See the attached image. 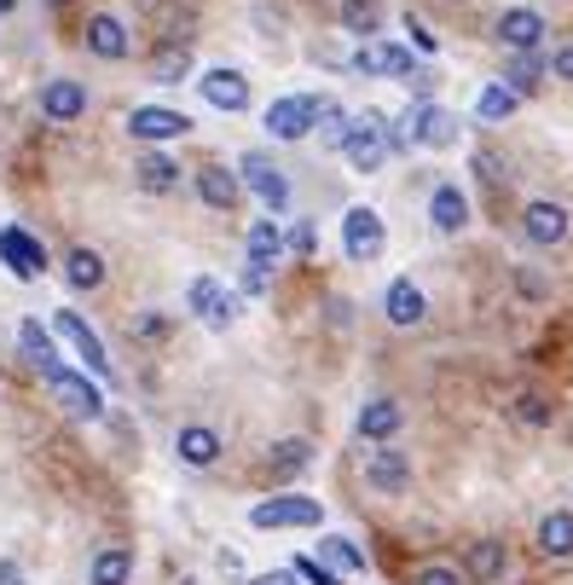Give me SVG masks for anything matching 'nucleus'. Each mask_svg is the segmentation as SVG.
<instances>
[{
	"instance_id": "obj_1",
	"label": "nucleus",
	"mask_w": 573,
	"mask_h": 585,
	"mask_svg": "<svg viewBox=\"0 0 573 585\" xmlns=\"http://www.w3.org/2000/svg\"><path fill=\"white\" fill-rule=\"evenodd\" d=\"M325 522V504L319 499H301V493H284V499H260L249 511V527L273 533V527H319Z\"/></svg>"
},
{
	"instance_id": "obj_2",
	"label": "nucleus",
	"mask_w": 573,
	"mask_h": 585,
	"mask_svg": "<svg viewBox=\"0 0 573 585\" xmlns=\"http://www.w3.org/2000/svg\"><path fill=\"white\" fill-rule=\"evenodd\" d=\"M319 129V93H284L267 105V134L273 140H307Z\"/></svg>"
},
{
	"instance_id": "obj_3",
	"label": "nucleus",
	"mask_w": 573,
	"mask_h": 585,
	"mask_svg": "<svg viewBox=\"0 0 573 585\" xmlns=\"http://www.w3.org/2000/svg\"><path fill=\"white\" fill-rule=\"evenodd\" d=\"M52 330L75 348V360H88V371L93 377H111V353H104V342H99V330L82 319V314H70V308H59L52 314Z\"/></svg>"
},
{
	"instance_id": "obj_4",
	"label": "nucleus",
	"mask_w": 573,
	"mask_h": 585,
	"mask_svg": "<svg viewBox=\"0 0 573 585\" xmlns=\"http://www.w3.org/2000/svg\"><path fill=\"white\" fill-rule=\"evenodd\" d=\"M342 157H348L359 174L382 168V157H388V122H382V116H354V129H348Z\"/></svg>"
},
{
	"instance_id": "obj_5",
	"label": "nucleus",
	"mask_w": 573,
	"mask_h": 585,
	"mask_svg": "<svg viewBox=\"0 0 573 585\" xmlns=\"http://www.w3.org/2000/svg\"><path fill=\"white\" fill-rule=\"evenodd\" d=\"M186 301H192V314H197V319H203L208 330H226L232 319L244 314V301H238V296H226V290L215 285V278H208V273H203V278H192Z\"/></svg>"
},
{
	"instance_id": "obj_6",
	"label": "nucleus",
	"mask_w": 573,
	"mask_h": 585,
	"mask_svg": "<svg viewBox=\"0 0 573 585\" xmlns=\"http://www.w3.org/2000/svg\"><path fill=\"white\" fill-rule=\"evenodd\" d=\"M238 174H244V186H249L260 203H267L273 215H284V209H290V181H284V168H278V163H267L260 151H249Z\"/></svg>"
},
{
	"instance_id": "obj_7",
	"label": "nucleus",
	"mask_w": 573,
	"mask_h": 585,
	"mask_svg": "<svg viewBox=\"0 0 573 585\" xmlns=\"http://www.w3.org/2000/svg\"><path fill=\"white\" fill-rule=\"evenodd\" d=\"M47 383H52V394H59V406H64V412H70V418H88V423H93V418L104 412V394H99V389L88 383V377H82V371H70V366H59V371H52V377H47Z\"/></svg>"
},
{
	"instance_id": "obj_8",
	"label": "nucleus",
	"mask_w": 573,
	"mask_h": 585,
	"mask_svg": "<svg viewBox=\"0 0 573 585\" xmlns=\"http://www.w3.org/2000/svg\"><path fill=\"white\" fill-rule=\"evenodd\" d=\"M127 134L156 145V140H180V134H192V116L186 111H168V105H140V111H127Z\"/></svg>"
},
{
	"instance_id": "obj_9",
	"label": "nucleus",
	"mask_w": 573,
	"mask_h": 585,
	"mask_svg": "<svg viewBox=\"0 0 573 585\" xmlns=\"http://www.w3.org/2000/svg\"><path fill=\"white\" fill-rule=\"evenodd\" d=\"M342 249H348V261H377V249H382V220H377V209L354 203V209L342 215Z\"/></svg>"
},
{
	"instance_id": "obj_10",
	"label": "nucleus",
	"mask_w": 573,
	"mask_h": 585,
	"mask_svg": "<svg viewBox=\"0 0 573 585\" xmlns=\"http://www.w3.org/2000/svg\"><path fill=\"white\" fill-rule=\"evenodd\" d=\"M0 261H7L18 278H41L47 273V249L35 233H23V226H0Z\"/></svg>"
},
{
	"instance_id": "obj_11",
	"label": "nucleus",
	"mask_w": 573,
	"mask_h": 585,
	"mask_svg": "<svg viewBox=\"0 0 573 585\" xmlns=\"http://www.w3.org/2000/svg\"><path fill=\"white\" fill-rule=\"evenodd\" d=\"M458 140V122H452V111L447 105H417L411 111V145H423V151H447Z\"/></svg>"
},
{
	"instance_id": "obj_12",
	"label": "nucleus",
	"mask_w": 573,
	"mask_h": 585,
	"mask_svg": "<svg viewBox=\"0 0 573 585\" xmlns=\"http://www.w3.org/2000/svg\"><path fill=\"white\" fill-rule=\"evenodd\" d=\"M521 233L551 249V244L567 238V209H562V203H551V197H533L528 209H521Z\"/></svg>"
},
{
	"instance_id": "obj_13",
	"label": "nucleus",
	"mask_w": 573,
	"mask_h": 585,
	"mask_svg": "<svg viewBox=\"0 0 573 585\" xmlns=\"http://www.w3.org/2000/svg\"><path fill=\"white\" fill-rule=\"evenodd\" d=\"M354 70H365V75H411L417 70V59L406 53V47L400 41H365L359 47V53H354Z\"/></svg>"
},
{
	"instance_id": "obj_14",
	"label": "nucleus",
	"mask_w": 573,
	"mask_h": 585,
	"mask_svg": "<svg viewBox=\"0 0 573 585\" xmlns=\"http://www.w3.org/2000/svg\"><path fill=\"white\" fill-rule=\"evenodd\" d=\"M365 488H377V493H406V488H411V464H406V452H395V447L365 452Z\"/></svg>"
},
{
	"instance_id": "obj_15",
	"label": "nucleus",
	"mask_w": 573,
	"mask_h": 585,
	"mask_svg": "<svg viewBox=\"0 0 573 585\" xmlns=\"http://www.w3.org/2000/svg\"><path fill=\"white\" fill-rule=\"evenodd\" d=\"M88 111V88L70 82V75H52V82L41 88V116L47 122H75Z\"/></svg>"
},
{
	"instance_id": "obj_16",
	"label": "nucleus",
	"mask_w": 573,
	"mask_h": 585,
	"mask_svg": "<svg viewBox=\"0 0 573 585\" xmlns=\"http://www.w3.org/2000/svg\"><path fill=\"white\" fill-rule=\"evenodd\" d=\"M492 35H499L510 53H533V47L544 41V18H539L533 7H510V12L499 18V30H492Z\"/></svg>"
},
{
	"instance_id": "obj_17",
	"label": "nucleus",
	"mask_w": 573,
	"mask_h": 585,
	"mask_svg": "<svg viewBox=\"0 0 573 585\" xmlns=\"http://www.w3.org/2000/svg\"><path fill=\"white\" fill-rule=\"evenodd\" d=\"M203 99H208V105H215V111H244L249 105V82H244V75L238 70H203Z\"/></svg>"
},
{
	"instance_id": "obj_18",
	"label": "nucleus",
	"mask_w": 573,
	"mask_h": 585,
	"mask_svg": "<svg viewBox=\"0 0 573 585\" xmlns=\"http://www.w3.org/2000/svg\"><path fill=\"white\" fill-rule=\"evenodd\" d=\"M197 197L208 203V209H238V197H244V181L232 168H221V163H208V168H197Z\"/></svg>"
},
{
	"instance_id": "obj_19",
	"label": "nucleus",
	"mask_w": 573,
	"mask_h": 585,
	"mask_svg": "<svg viewBox=\"0 0 573 585\" xmlns=\"http://www.w3.org/2000/svg\"><path fill=\"white\" fill-rule=\"evenodd\" d=\"M88 53L93 59H127V30H122V18H111V12H93L88 18Z\"/></svg>"
},
{
	"instance_id": "obj_20",
	"label": "nucleus",
	"mask_w": 573,
	"mask_h": 585,
	"mask_svg": "<svg viewBox=\"0 0 573 585\" xmlns=\"http://www.w3.org/2000/svg\"><path fill=\"white\" fill-rule=\"evenodd\" d=\"M429 220H434V233H463L469 226V197L458 192V186H434L429 192Z\"/></svg>"
},
{
	"instance_id": "obj_21",
	"label": "nucleus",
	"mask_w": 573,
	"mask_h": 585,
	"mask_svg": "<svg viewBox=\"0 0 573 585\" xmlns=\"http://www.w3.org/2000/svg\"><path fill=\"white\" fill-rule=\"evenodd\" d=\"M382 308H388V319H395L400 330H411V325H423L429 301H423V290H417L411 278H395V285H388V296H382Z\"/></svg>"
},
{
	"instance_id": "obj_22",
	"label": "nucleus",
	"mask_w": 573,
	"mask_h": 585,
	"mask_svg": "<svg viewBox=\"0 0 573 585\" xmlns=\"http://www.w3.org/2000/svg\"><path fill=\"white\" fill-rule=\"evenodd\" d=\"M18 342H23V360H30L41 377L59 371V348H52V337H47L41 319H23V325H18Z\"/></svg>"
},
{
	"instance_id": "obj_23",
	"label": "nucleus",
	"mask_w": 573,
	"mask_h": 585,
	"mask_svg": "<svg viewBox=\"0 0 573 585\" xmlns=\"http://www.w3.org/2000/svg\"><path fill=\"white\" fill-rule=\"evenodd\" d=\"M174 452L186 458L192 470H208L221 458V435H215V429H203V423H186V429H180V441H174Z\"/></svg>"
},
{
	"instance_id": "obj_24",
	"label": "nucleus",
	"mask_w": 573,
	"mask_h": 585,
	"mask_svg": "<svg viewBox=\"0 0 573 585\" xmlns=\"http://www.w3.org/2000/svg\"><path fill=\"white\" fill-rule=\"evenodd\" d=\"M395 429H400V406H395V400H365V412H359V441L388 447V441H395Z\"/></svg>"
},
{
	"instance_id": "obj_25",
	"label": "nucleus",
	"mask_w": 573,
	"mask_h": 585,
	"mask_svg": "<svg viewBox=\"0 0 573 585\" xmlns=\"http://www.w3.org/2000/svg\"><path fill=\"white\" fill-rule=\"evenodd\" d=\"M278 249H284L278 220H249V267L255 273H273L278 267Z\"/></svg>"
},
{
	"instance_id": "obj_26",
	"label": "nucleus",
	"mask_w": 573,
	"mask_h": 585,
	"mask_svg": "<svg viewBox=\"0 0 573 585\" xmlns=\"http://www.w3.org/2000/svg\"><path fill=\"white\" fill-rule=\"evenodd\" d=\"M319 563L330 574H365V551L354 540H342V533H325V540H319Z\"/></svg>"
},
{
	"instance_id": "obj_27",
	"label": "nucleus",
	"mask_w": 573,
	"mask_h": 585,
	"mask_svg": "<svg viewBox=\"0 0 573 585\" xmlns=\"http://www.w3.org/2000/svg\"><path fill=\"white\" fill-rule=\"evenodd\" d=\"M499 574H504V545H499V540L469 545V556H463V579H481V585H492Z\"/></svg>"
},
{
	"instance_id": "obj_28",
	"label": "nucleus",
	"mask_w": 573,
	"mask_h": 585,
	"mask_svg": "<svg viewBox=\"0 0 573 585\" xmlns=\"http://www.w3.org/2000/svg\"><path fill=\"white\" fill-rule=\"evenodd\" d=\"M64 278H70L75 290H99V285H104V261H99V249L75 244L70 256H64Z\"/></svg>"
},
{
	"instance_id": "obj_29",
	"label": "nucleus",
	"mask_w": 573,
	"mask_h": 585,
	"mask_svg": "<svg viewBox=\"0 0 573 585\" xmlns=\"http://www.w3.org/2000/svg\"><path fill=\"white\" fill-rule=\"evenodd\" d=\"M307 464H313V447H307V441H278L273 458H267V475H273V481H296Z\"/></svg>"
},
{
	"instance_id": "obj_30",
	"label": "nucleus",
	"mask_w": 573,
	"mask_h": 585,
	"mask_svg": "<svg viewBox=\"0 0 573 585\" xmlns=\"http://www.w3.org/2000/svg\"><path fill=\"white\" fill-rule=\"evenodd\" d=\"M127 574H134V551L127 545H104L93 556V585H127Z\"/></svg>"
},
{
	"instance_id": "obj_31",
	"label": "nucleus",
	"mask_w": 573,
	"mask_h": 585,
	"mask_svg": "<svg viewBox=\"0 0 573 585\" xmlns=\"http://www.w3.org/2000/svg\"><path fill=\"white\" fill-rule=\"evenodd\" d=\"M539 551L544 556H573V511H551L539 522Z\"/></svg>"
},
{
	"instance_id": "obj_32",
	"label": "nucleus",
	"mask_w": 573,
	"mask_h": 585,
	"mask_svg": "<svg viewBox=\"0 0 573 585\" xmlns=\"http://www.w3.org/2000/svg\"><path fill=\"white\" fill-rule=\"evenodd\" d=\"M342 30L359 35V41H377V30H382L377 0H342Z\"/></svg>"
},
{
	"instance_id": "obj_33",
	"label": "nucleus",
	"mask_w": 573,
	"mask_h": 585,
	"mask_svg": "<svg viewBox=\"0 0 573 585\" xmlns=\"http://www.w3.org/2000/svg\"><path fill=\"white\" fill-rule=\"evenodd\" d=\"M186 70H192V53H186V47H163V53H156L151 59V82L156 88H174V82H186Z\"/></svg>"
},
{
	"instance_id": "obj_34",
	"label": "nucleus",
	"mask_w": 573,
	"mask_h": 585,
	"mask_svg": "<svg viewBox=\"0 0 573 585\" xmlns=\"http://www.w3.org/2000/svg\"><path fill=\"white\" fill-rule=\"evenodd\" d=\"M475 116H481V122H504V116H515V88L487 82V88L475 93Z\"/></svg>"
},
{
	"instance_id": "obj_35",
	"label": "nucleus",
	"mask_w": 573,
	"mask_h": 585,
	"mask_svg": "<svg viewBox=\"0 0 573 585\" xmlns=\"http://www.w3.org/2000/svg\"><path fill=\"white\" fill-rule=\"evenodd\" d=\"M140 186L145 192H174V181H180V163L174 157H156V151H151V157H140Z\"/></svg>"
},
{
	"instance_id": "obj_36",
	"label": "nucleus",
	"mask_w": 573,
	"mask_h": 585,
	"mask_svg": "<svg viewBox=\"0 0 573 585\" xmlns=\"http://www.w3.org/2000/svg\"><path fill=\"white\" fill-rule=\"evenodd\" d=\"M539 75H544V59H539V53H515V59H510V70H504V88L533 93V88H539Z\"/></svg>"
},
{
	"instance_id": "obj_37",
	"label": "nucleus",
	"mask_w": 573,
	"mask_h": 585,
	"mask_svg": "<svg viewBox=\"0 0 573 585\" xmlns=\"http://www.w3.org/2000/svg\"><path fill=\"white\" fill-rule=\"evenodd\" d=\"M290 574H296L301 585H342V574H330V568L319 563V556H296V563H290Z\"/></svg>"
},
{
	"instance_id": "obj_38",
	"label": "nucleus",
	"mask_w": 573,
	"mask_h": 585,
	"mask_svg": "<svg viewBox=\"0 0 573 585\" xmlns=\"http://www.w3.org/2000/svg\"><path fill=\"white\" fill-rule=\"evenodd\" d=\"M515 418L521 423H551V406H544V394H515Z\"/></svg>"
},
{
	"instance_id": "obj_39",
	"label": "nucleus",
	"mask_w": 573,
	"mask_h": 585,
	"mask_svg": "<svg viewBox=\"0 0 573 585\" xmlns=\"http://www.w3.org/2000/svg\"><path fill=\"white\" fill-rule=\"evenodd\" d=\"M475 174L487 186H504V157H499V151H475Z\"/></svg>"
},
{
	"instance_id": "obj_40",
	"label": "nucleus",
	"mask_w": 573,
	"mask_h": 585,
	"mask_svg": "<svg viewBox=\"0 0 573 585\" xmlns=\"http://www.w3.org/2000/svg\"><path fill=\"white\" fill-rule=\"evenodd\" d=\"M284 249H290V256H313V220H296L290 233H284Z\"/></svg>"
},
{
	"instance_id": "obj_41",
	"label": "nucleus",
	"mask_w": 573,
	"mask_h": 585,
	"mask_svg": "<svg viewBox=\"0 0 573 585\" xmlns=\"http://www.w3.org/2000/svg\"><path fill=\"white\" fill-rule=\"evenodd\" d=\"M417 585H463V568H452V563H429L423 574H417Z\"/></svg>"
},
{
	"instance_id": "obj_42",
	"label": "nucleus",
	"mask_w": 573,
	"mask_h": 585,
	"mask_svg": "<svg viewBox=\"0 0 573 585\" xmlns=\"http://www.w3.org/2000/svg\"><path fill=\"white\" fill-rule=\"evenodd\" d=\"M406 30H411V47H417V53H434V47H440V41L429 35V23L417 18V12H406Z\"/></svg>"
},
{
	"instance_id": "obj_43",
	"label": "nucleus",
	"mask_w": 573,
	"mask_h": 585,
	"mask_svg": "<svg viewBox=\"0 0 573 585\" xmlns=\"http://www.w3.org/2000/svg\"><path fill=\"white\" fill-rule=\"evenodd\" d=\"M134 330H140L145 342H151V337H163V330H168V319H163V314H145V319H140Z\"/></svg>"
},
{
	"instance_id": "obj_44",
	"label": "nucleus",
	"mask_w": 573,
	"mask_h": 585,
	"mask_svg": "<svg viewBox=\"0 0 573 585\" xmlns=\"http://www.w3.org/2000/svg\"><path fill=\"white\" fill-rule=\"evenodd\" d=\"M249 585H301V579H296L290 568H278V574H255Z\"/></svg>"
},
{
	"instance_id": "obj_45",
	"label": "nucleus",
	"mask_w": 573,
	"mask_h": 585,
	"mask_svg": "<svg viewBox=\"0 0 573 585\" xmlns=\"http://www.w3.org/2000/svg\"><path fill=\"white\" fill-rule=\"evenodd\" d=\"M551 70L562 75V82H573V47H562V53L551 59Z\"/></svg>"
},
{
	"instance_id": "obj_46",
	"label": "nucleus",
	"mask_w": 573,
	"mask_h": 585,
	"mask_svg": "<svg viewBox=\"0 0 573 585\" xmlns=\"http://www.w3.org/2000/svg\"><path fill=\"white\" fill-rule=\"evenodd\" d=\"M267 290V273H255V267H244V296H260Z\"/></svg>"
},
{
	"instance_id": "obj_47",
	"label": "nucleus",
	"mask_w": 573,
	"mask_h": 585,
	"mask_svg": "<svg viewBox=\"0 0 573 585\" xmlns=\"http://www.w3.org/2000/svg\"><path fill=\"white\" fill-rule=\"evenodd\" d=\"M0 585H23V568L12 563V556H7V563H0Z\"/></svg>"
},
{
	"instance_id": "obj_48",
	"label": "nucleus",
	"mask_w": 573,
	"mask_h": 585,
	"mask_svg": "<svg viewBox=\"0 0 573 585\" xmlns=\"http://www.w3.org/2000/svg\"><path fill=\"white\" fill-rule=\"evenodd\" d=\"M12 7H18V0H0V18H7V12H12Z\"/></svg>"
}]
</instances>
